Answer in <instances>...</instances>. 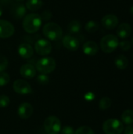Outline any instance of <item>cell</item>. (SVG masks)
<instances>
[{
  "mask_svg": "<svg viewBox=\"0 0 133 134\" xmlns=\"http://www.w3.org/2000/svg\"><path fill=\"white\" fill-rule=\"evenodd\" d=\"M42 20L41 16L38 13H29L24 17L23 20V28L24 30L29 33H35L41 27Z\"/></svg>",
  "mask_w": 133,
  "mask_h": 134,
  "instance_id": "6da1fadb",
  "label": "cell"
},
{
  "mask_svg": "<svg viewBox=\"0 0 133 134\" xmlns=\"http://www.w3.org/2000/svg\"><path fill=\"white\" fill-rule=\"evenodd\" d=\"M42 33L48 39L51 41H58L63 36V31L60 26L54 22L45 24L42 28Z\"/></svg>",
  "mask_w": 133,
  "mask_h": 134,
  "instance_id": "7a4b0ae2",
  "label": "cell"
},
{
  "mask_svg": "<svg viewBox=\"0 0 133 134\" xmlns=\"http://www.w3.org/2000/svg\"><path fill=\"white\" fill-rule=\"evenodd\" d=\"M56 66V60L53 57H45L39 59L37 61L35 68L41 74L48 75L52 73L55 70Z\"/></svg>",
  "mask_w": 133,
  "mask_h": 134,
  "instance_id": "3957f363",
  "label": "cell"
},
{
  "mask_svg": "<svg viewBox=\"0 0 133 134\" xmlns=\"http://www.w3.org/2000/svg\"><path fill=\"white\" fill-rule=\"evenodd\" d=\"M119 45L118 38L116 35L109 34L105 35L100 40V48L106 53L114 52Z\"/></svg>",
  "mask_w": 133,
  "mask_h": 134,
  "instance_id": "277c9868",
  "label": "cell"
},
{
  "mask_svg": "<svg viewBox=\"0 0 133 134\" xmlns=\"http://www.w3.org/2000/svg\"><path fill=\"white\" fill-rule=\"evenodd\" d=\"M103 130L105 134H122L124 130V125L118 119H109L103 122Z\"/></svg>",
  "mask_w": 133,
  "mask_h": 134,
  "instance_id": "5b68a950",
  "label": "cell"
},
{
  "mask_svg": "<svg viewBox=\"0 0 133 134\" xmlns=\"http://www.w3.org/2000/svg\"><path fill=\"white\" fill-rule=\"evenodd\" d=\"M44 130L47 134H59L61 130V122L56 116H49L44 121Z\"/></svg>",
  "mask_w": 133,
  "mask_h": 134,
  "instance_id": "8992f818",
  "label": "cell"
},
{
  "mask_svg": "<svg viewBox=\"0 0 133 134\" xmlns=\"http://www.w3.org/2000/svg\"><path fill=\"white\" fill-rule=\"evenodd\" d=\"M34 49L38 55L47 56L52 52V45L49 41L41 38L35 42Z\"/></svg>",
  "mask_w": 133,
  "mask_h": 134,
  "instance_id": "52a82bcc",
  "label": "cell"
},
{
  "mask_svg": "<svg viewBox=\"0 0 133 134\" xmlns=\"http://www.w3.org/2000/svg\"><path fill=\"white\" fill-rule=\"evenodd\" d=\"M13 90L20 95H27L32 93V89L30 84L24 79H17L13 84Z\"/></svg>",
  "mask_w": 133,
  "mask_h": 134,
  "instance_id": "ba28073f",
  "label": "cell"
},
{
  "mask_svg": "<svg viewBox=\"0 0 133 134\" xmlns=\"http://www.w3.org/2000/svg\"><path fill=\"white\" fill-rule=\"evenodd\" d=\"M15 31L13 25L7 20H0V38H7L11 37Z\"/></svg>",
  "mask_w": 133,
  "mask_h": 134,
  "instance_id": "9c48e42d",
  "label": "cell"
},
{
  "mask_svg": "<svg viewBox=\"0 0 133 134\" xmlns=\"http://www.w3.org/2000/svg\"><path fill=\"white\" fill-rule=\"evenodd\" d=\"M33 107L31 104L24 102L20 104L17 108V115L20 118L23 119H29L33 114Z\"/></svg>",
  "mask_w": 133,
  "mask_h": 134,
  "instance_id": "30bf717a",
  "label": "cell"
},
{
  "mask_svg": "<svg viewBox=\"0 0 133 134\" xmlns=\"http://www.w3.org/2000/svg\"><path fill=\"white\" fill-rule=\"evenodd\" d=\"M63 45L68 50L76 51L80 46V42L78 39L74 36L67 35H65L63 38Z\"/></svg>",
  "mask_w": 133,
  "mask_h": 134,
  "instance_id": "8fae6325",
  "label": "cell"
},
{
  "mask_svg": "<svg viewBox=\"0 0 133 134\" xmlns=\"http://www.w3.org/2000/svg\"><path fill=\"white\" fill-rule=\"evenodd\" d=\"M101 24L106 29L111 30L118 25V18L114 14H107L103 17Z\"/></svg>",
  "mask_w": 133,
  "mask_h": 134,
  "instance_id": "7c38bea8",
  "label": "cell"
},
{
  "mask_svg": "<svg viewBox=\"0 0 133 134\" xmlns=\"http://www.w3.org/2000/svg\"><path fill=\"white\" fill-rule=\"evenodd\" d=\"M20 73L22 77L27 79H31L36 75V68L31 64H25L20 67Z\"/></svg>",
  "mask_w": 133,
  "mask_h": 134,
  "instance_id": "4fadbf2b",
  "label": "cell"
},
{
  "mask_svg": "<svg viewBox=\"0 0 133 134\" xmlns=\"http://www.w3.org/2000/svg\"><path fill=\"white\" fill-rule=\"evenodd\" d=\"M18 54L24 59H29L34 54V49L32 46L28 43H22L18 46Z\"/></svg>",
  "mask_w": 133,
  "mask_h": 134,
  "instance_id": "5bb4252c",
  "label": "cell"
},
{
  "mask_svg": "<svg viewBox=\"0 0 133 134\" xmlns=\"http://www.w3.org/2000/svg\"><path fill=\"white\" fill-rule=\"evenodd\" d=\"M82 50L87 56H95L99 51V46L94 41H87L83 44Z\"/></svg>",
  "mask_w": 133,
  "mask_h": 134,
  "instance_id": "9a60e30c",
  "label": "cell"
},
{
  "mask_svg": "<svg viewBox=\"0 0 133 134\" xmlns=\"http://www.w3.org/2000/svg\"><path fill=\"white\" fill-rule=\"evenodd\" d=\"M132 32V27L128 23H122L118 25L117 29V35L121 38H127L130 36Z\"/></svg>",
  "mask_w": 133,
  "mask_h": 134,
  "instance_id": "2e32d148",
  "label": "cell"
},
{
  "mask_svg": "<svg viewBox=\"0 0 133 134\" xmlns=\"http://www.w3.org/2000/svg\"><path fill=\"white\" fill-rule=\"evenodd\" d=\"M26 6L22 3H18L14 5L12 13L16 19L24 18L26 16Z\"/></svg>",
  "mask_w": 133,
  "mask_h": 134,
  "instance_id": "e0dca14e",
  "label": "cell"
},
{
  "mask_svg": "<svg viewBox=\"0 0 133 134\" xmlns=\"http://www.w3.org/2000/svg\"><path fill=\"white\" fill-rule=\"evenodd\" d=\"M42 0H27L25 6L31 11H37L42 6Z\"/></svg>",
  "mask_w": 133,
  "mask_h": 134,
  "instance_id": "ac0fdd59",
  "label": "cell"
},
{
  "mask_svg": "<svg viewBox=\"0 0 133 134\" xmlns=\"http://www.w3.org/2000/svg\"><path fill=\"white\" fill-rule=\"evenodd\" d=\"M115 65L116 67L120 69V70H124L125 69L128 65H129V60L127 59V57L124 55H119L115 58L114 60Z\"/></svg>",
  "mask_w": 133,
  "mask_h": 134,
  "instance_id": "d6986e66",
  "label": "cell"
},
{
  "mask_svg": "<svg viewBox=\"0 0 133 134\" xmlns=\"http://www.w3.org/2000/svg\"><path fill=\"white\" fill-rule=\"evenodd\" d=\"M122 120L127 125L133 124V110L127 109L122 115Z\"/></svg>",
  "mask_w": 133,
  "mask_h": 134,
  "instance_id": "ffe728a7",
  "label": "cell"
},
{
  "mask_svg": "<svg viewBox=\"0 0 133 134\" xmlns=\"http://www.w3.org/2000/svg\"><path fill=\"white\" fill-rule=\"evenodd\" d=\"M81 28H82V24H81L80 21H78L77 20H74L71 21L67 27L68 31L70 33H73V34L79 32Z\"/></svg>",
  "mask_w": 133,
  "mask_h": 134,
  "instance_id": "44dd1931",
  "label": "cell"
},
{
  "mask_svg": "<svg viewBox=\"0 0 133 134\" xmlns=\"http://www.w3.org/2000/svg\"><path fill=\"white\" fill-rule=\"evenodd\" d=\"M111 100L107 97H103L99 102V108L102 111L107 110L108 108H111Z\"/></svg>",
  "mask_w": 133,
  "mask_h": 134,
  "instance_id": "7402d4cb",
  "label": "cell"
},
{
  "mask_svg": "<svg viewBox=\"0 0 133 134\" xmlns=\"http://www.w3.org/2000/svg\"><path fill=\"white\" fill-rule=\"evenodd\" d=\"M85 28L88 32L94 33L99 29V24H98L97 22H96L94 20H89V21H88L86 23Z\"/></svg>",
  "mask_w": 133,
  "mask_h": 134,
  "instance_id": "603a6c76",
  "label": "cell"
},
{
  "mask_svg": "<svg viewBox=\"0 0 133 134\" xmlns=\"http://www.w3.org/2000/svg\"><path fill=\"white\" fill-rule=\"evenodd\" d=\"M74 134H95V133L92 128L86 126H83L78 128L74 132Z\"/></svg>",
  "mask_w": 133,
  "mask_h": 134,
  "instance_id": "cb8c5ba5",
  "label": "cell"
},
{
  "mask_svg": "<svg viewBox=\"0 0 133 134\" xmlns=\"http://www.w3.org/2000/svg\"><path fill=\"white\" fill-rule=\"evenodd\" d=\"M10 81V77L9 74L5 72H0V87L7 85Z\"/></svg>",
  "mask_w": 133,
  "mask_h": 134,
  "instance_id": "d4e9b609",
  "label": "cell"
},
{
  "mask_svg": "<svg viewBox=\"0 0 133 134\" xmlns=\"http://www.w3.org/2000/svg\"><path fill=\"white\" fill-rule=\"evenodd\" d=\"M37 82L40 85H47L49 82V76H47V75L40 74L37 76Z\"/></svg>",
  "mask_w": 133,
  "mask_h": 134,
  "instance_id": "484cf974",
  "label": "cell"
},
{
  "mask_svg": "<svg viewBox=\"0 0 133 134\" xmlns=\"http://www.w3.org/2000/svg\"><path fill=\"white\" fill-rule=\"evenodd\" d=\"M8 67V60L5 56L0 55V72L4 71Z\"/></svg>",
  "mask_w": 133,
  "mask_h": 134,
  "instance_id": "4316f807",
  "label": "cell"
},
{
  "mask_svg": "<svg viewBox=\"0 0 133 134\" xmlns=\"http://www.w3.org/2000/svg\"><path fill=\"white\" fill-rule=\"evenodd\" d=\"M10 100L6 95H0V108H6L9 106Z\"/></svg>",
  "mask_w": 133,
  "mask_h": 134,
  "instance_id": "83f0119b",
  "label": "cell"
},
{
  "mask_svg": "<svg viewBox=\"0 0 133 134\" xmlns=\"http://www.w3.org/2000/svg\"><path fill=\"white\" fill-rule=\"evenodd\" d=\"M118 46H120L121 49L123 51H128L131 48V43L127 40H124V41L119 42Z\"/></svg>",
  "mask_w": 133,
  "mask_h": 134,
  "instance_id": "f1b7e54d",
  "label": "cell"
},
{
  "mask_svg": "<svg viewBox=\"0 0 133 134\" xmlns=\"http://www.w3.org/2000/svg\"><path fill=\"white\" fill-rule=\"evenodd\" d=\"M74 130L73 129V127L70 126H66L63 128H61L60 130V133L61 134H74Z\"/></svg>",
  "mask_w": 133,
  "mask_h": 134,
  "instance_id": "f546056e",
  "label": "cell"
},
{
  "mask_svg": "<svg viewBox=\"0 0 133 134\" xmlns=\"http://www.w3.org/2000/svg\"><path fill=\"white\" fill-rule=\"evenodd\" d=\"M40 16H41L42 20L47 21V20H50V19L52 18L53 14H52V13H51L50 11H49V10H45V11H44V12H43Z\"/></svg>",
  "mask_w": 133,
  "mask_h": 134,
  "instance_id": "4dcf8cb0",
  "label": "cell"
},
{
  "mask_svg": "<svg viewBox=\"0 0 133 134\" xmlns=\"http://www.w3.org/2000/svg\"><path fill=\"white\" fill-rule=\"evenodd\" d=\"M84 98L87 101H92L95 99V94L93 93H92V92H89L85 95Z\"/></svg>",
  "mask_w": 133,
  "mask_h": 134,
  "instance_id": "1f68e13d",
  "label": "cell"
},
{
  "mask_svg": "<svg viewBox=\"0 0 133 134\" xmlns=\"http://www.w3.org/2000/svg\"><path fill=\"white\" fill-rule=\"evenodd\" d=\"M124 134H133V124H132V125H129V126L125 128Z\"/></svg>",
  "mask_w": 133,
  "mask_h": 134,
  "instance_id": "d6a6232c",
  "label": "cell"
},
{
  "mask_svg": "<svg viewBox=\"0 0 133 134\" xmlns=\"http://www.w3.org/2000/svg\"><path fill=\"white\" fill-rule=\"evenodd\" d=\"M2 15V6L0 5V16Z\"/></svg>",
  "mask_w": 133,
  "mask_h": 134,
  "instance_id": "836d02e7",
  "label": "cell"
},
{
  "mask_svg": "<svg viewBox=\"0 0 133 134\" xmlns=\"http://www.w3.org/2000/svg\"><path fill=\"white\" fill-rule=\"evenodd\" d=\"M130 13H131V14L132 15H133V5L130 8Z\"/></svg>",
  "mask_w": 133,
  "mask_h": 134,
  "instance_id": "e575fe53",
  "label": "cell"
},
{
  "mask_svg": "<svg viewBox=\"0 0 133 134\" xmlns=\"http://www.w3.org/2000/svg\"><path fill=\"white\" fill-rule=\"evenodd\" d=\"M15 1H16V2H24V0H15Z\"/></svg>",
  "mask_w": 133,
  "mask_h": 134,
  "instance_id": "d590c367",
  "label": "cell"
},
{
  "mask_svg": "<svg viewBox=\"0 0 133 134\" xmlns=\"http://www.w3.org/2000/svg\"><path fill=\"white\" fill-rule=\"evenodd\" d=\"M132 42H133V38H132Z\"/></svg>",
  "mask_w": 133,
  "mask_h": 134,
  "instance_id": "8d00e7d4",
  "label": "cell"
}]
</instances>
